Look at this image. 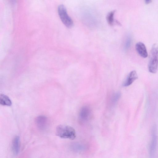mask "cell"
Wrapping results in <instances>:
<instances>
[{
  "mask_svg": "<svg viewBox=\"0 0 158 158\" xmlns=\"http://www.w3.org/2000/svg\"><path fill=\"white\" fill-rule=\"evenodd\" d=\"M56 134L58 137L64 139H74L76 137L75 129L72 127L65 125H60L56 129Z\"/></svg>",
  "mask_w": 158,
  "mask_h": 158,
  "instance_id": "1",
  "label": "cell"
},
{
  "mask_svg": "<svg viewBox=\"0 0 158 158\" xmlns=\"http://www.w3.org/2000/svg\"><path fill=\"white\" fill-rule=\"evenodd\" d=\"M91 114V110L89 107L86 106L83 107L79 112V120L81 122L87 121L90 118Z\"/></svg>",
  "mask_w": 158,
  "mask_h": 158,
  "instance_id": "5",
  "label": "cell"
},
{
  "mask_svg": "<svg viewBox=\"0 0 158 158\" xmlns=\"http://www.w3.org/2000/svg\"><path fill=\"white\" fill-rule=\"evenodd\" d=\"M0 104L3 106H10L11 102L9 98L3 94L0 95Z\"/></svg>",
  "mask_w": 158,
  "mask_h": 158,
  "instance_id": "10",
  "label": "cell"
},
{
  "mask_svg": "<svg viewBox=\"0 0 158 158\" xmlns=\"http://www.w3.org/2000/svg\"><path fill=\"white\" fill-rule=\"evenodd\" d=\"M135 49L138 54L143 58L148 56V54L146 47L141 42H138L135 45Z\"/></svg>",
  "mask_w": 158,
  "mask_h": 158,
  "instance_id": "6",
  "label": "cell"
},
{
  "mask_svg": "<svg viewBox=\"0 0 158 158\" xmlns=\"http://www.w3.org/2000/svg\"><path fill=\"white\" fill-rule=\"evenodd\" d=\"M121 96V94L119 92H118L114 94L111 98L112 103L114 104L119 99Z\"/></svg>",
  "mask_w": 158,
  "mask_h": 158,
  "instance_id": "12",
  "label": "cell"
},
{
  "mask_svg": "<svg viewBox=\"0 0 158 158\" xmlns=\"http://www.w3.org/2000/svg\"><path fill=\"white\" fill-rule=\"evenodd\" d=\"M158 142L157 129L156 125H154L152 129L151 139L149 146V155L150 158L154 157Z\"/></svg>",
  "mask_w": 158,
  "mask_h": 158,
  "instance_id": "3",
  "label": "cell"
},
{
  "mask_svg": "<svg viewBox=\"0 0 158 158\" xmlns=\"http://www.w3.org/2000/svg\"><path fill=\"white\" fill-rule=\"evenodd\" d=\"M131 42V39L130 37H128L125 43L124 48L125 50H127L130 47Z\"/></svg>",
  "mask_w": 158,
  "mask_h": 158,
  "instance_id": "13",
  "label": "cell"
},
{
  "mask_svg": "<svg viewBox=\"0 0 158 158\" xmlns=\"http://www.w3.org/2000/svg\"><path fill=\"white\" fill-rule=\"evenodd\" d=\"M35 122L37 127L39 129H43L47 126L48 120L46 117L41 115L36 118Z\"/></svg>",
  "mask_w": 158,
  "mask_h": 158,
  "instance_id": "8",
  "label": "cell"
},
{
  "mask_svg": "<svg viewBox=\"0 0 158 158\" xmlns=\"http://www.w3.org/2000/svg\"><path fill=\"white\" fill-rule=\"evenodd\" d=\"M158 68V45L153 44L148 64L149 71L152 73H156Z\"/></svg>",
  "mask_w": 158,
  "mask_h": 158,
  "instance_id": "2",
  "label": "cell"
},
{
  "mask_svg": "<svg viewBox=\"0 0 158 158\" xmlns=\"http://www.w3.org/2000/svg\"><path fill=\"white\" fill-rule=\"evenodd\" d=\"M152 2L151 0H147L145 1V3L146 4H148L151 3Z\"/></svg>",
  "mask_w": 158,
  "mask_h": 158,
  "instance_id": "14",
  "label": "cell"
},
{
  "mask_svg": "<svg viewBox=\"0 0 158 158\" xmlns=\"http://www.w3.org/2000/svg\"><path fill=\"white\" fill-rule=\"evenodd\" d=\"M58 12L60 17L64 24L68 27H72L73 24V21L68 15L66 9L64 5L60 4L59 6Z\"/></svg>",
  "mask_w": 158,
  "mask_h": 158,
  "instance_id": "4",
  "label": "cell"
},
{
  "mask_svg": "<svg viewBox=\"0 0 158 158\" xmlns=\"http://www.w3.org/2000/svg\"><path fill=\"white\" fill-rule=\"evenodd\" d=\"M138 78V76L136 71L135 70L131 71L129 73L123 82V86L125 87L129 86Z\"/></svg>",
  "mask_w": 158,
  "mask_h": 158,
  "instance_id": "7",
  "label": "cell"
},
{
  "mask_svg": "<svg viewBox=\"0 0 158 158\" xmlns=\"http://www.w3.org/2000/svg\"><path fill=\"white\" fill-rule=\"evenodd\" d=\"M20 149V140L18 136L15 137L12 142V149L14 153L16 155L19 152Z\"/></svg>",
  "mask_w": 158,
  "mask_h": 158,
  "instance_id": "9",
  "label": "cell"
},
{
  "mask_svg": "<svg viewBox=\"0 0 158 158\" xmlns=\"http://www.w3.org/2000/svg\"><path fill=\"white\" fill-rule=\"evenodd\" d=\"M115 12V10H112L109 12L106 15V19L108 23L110 25H113L114 22H115L114 18Z\"/></svg>",
  "mask_w": 158,
  "mask_h": 158,
  "instance_id": "11",
  "label": "cell"
}]
</instances>
